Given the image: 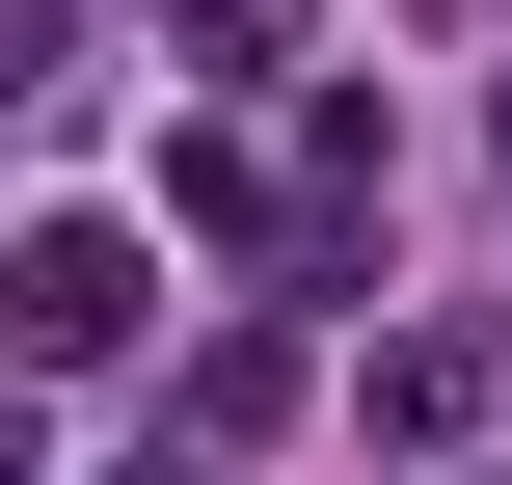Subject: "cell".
<instances>
[{
    "label": "cell",
    "mask_w": 512,
    "mask_h": 485,
    "mask_svg": "<svg viewBox=\"0 0 512 485\" xmlns=\"http://www.w3.org/2000/svg\"><path fill=\"white\" fill-rule=\"evenodd\" d=\"M135 324H162L135 216H27V243H0V351H27V378H81V351H135Z\"/></svg>",
    "instance_id": "cell-1"
},
{
    "label": "cell",
    "mask_w": 512,
    "mask_h": 485,
    "mask_svg": "<svg viewBox=\"0 0 512 485\" xmlns=\"http://www.w3.org/2000/svg\"><path fill=\"white\" fill-rule=\"evenodd\" d=\"M54 54H81V0H0V81H54Z\"/></svg>",
    "instance_id": "cell-2"
},
{
    "label": "cell",
    "mask_w": 512,
    "mask_h": 485,
    "mask_svg": "<svg viewBox=\"0 0 512 485\" xmlns=\"http://www.w3.org/2000/svg\"><path fill=\"white\" fill-rule=\"evenodd\" d=\"M135 485H216V459H135Z\"/></svg>",
    "instance_id": "cell-3"
},
{
    "label": "cell",
    "mask_w": 512,
    "mask_h": 485,
    "mask_svg": "<svg viewBox=\"0 0 512 485\" xmlns=\"http://www.w3.org/2000/svg\"><path fill=\"white\" fill-rule=\"evenodd\" d=\"M0 485H27V432H0Z\"/></svg>",
    "instance_id": "cell-4"
}]
</instances>
